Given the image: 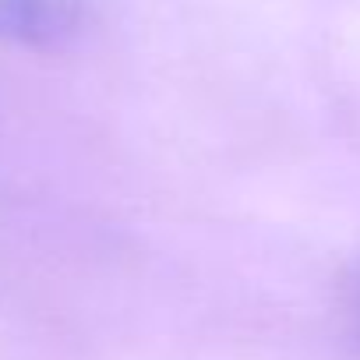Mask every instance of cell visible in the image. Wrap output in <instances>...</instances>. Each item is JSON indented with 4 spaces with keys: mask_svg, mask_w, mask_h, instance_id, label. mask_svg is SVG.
I'll list each match as a JSON object with an SVG mask.
<instances>
[{
    "mask_svg": "<svg viewBox=\"0 0 360 360\" xmlns=\"http://www.w3.org/2000/svg\"><path fill=\"white\" fill-rule=\"evenodd\" d=\"M356 332H360V297H356Z\"/></svg>",
    "mask_w": 360,
    "mask_h": 360,
    "instance_id": "cell-2",
    "label": "cell"
},
{
    "mask_svg": "<svg viewBox=\"0 0 360 360\" xmlns=\"http://www.w3.org/2000/svg\"><path fill=\"white\" fill-rule=\"evenodd\" d=\"M85 0H0V39L50 50L75 36Z\"/></svg>",
    "mask_w": 360,
    "mask_h": 360,
    "instance_id": "cell-1",
    "label": "cell"
}]
</instances>
